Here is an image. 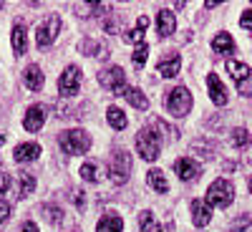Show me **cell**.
Listing matches in <instances>:
<instances>
[{
    "instance_id": "7bdbcfd3",
    "label": "cell",
    "mask_w": 252,
    "mask_h": 232,
    "mask_svg": "<svg viewBox=\"0 0 252 232\" xmlns=\"http://www.w3.org/2000/svg\"><path fill=\"white\" fill-rule=\"evenodd\" d=\"M0 8H3V3H0Z\"/></svg>"
},
{
    "instance_id": "7c38bea8",
    "label": "cell",
    "mask_w": 252,
    "mask_h": 232,
    "mask_svg": "<svg viewBox=\"0 0 252 232\" xmlns=\"http://www.w3.org/2000/svg\"><path fill=\"white\" fill-rule=\"evenodd\" d=\"M46 124V109L43 106H31L26 111V119H23V126L28 132H40Z\"/></svg>"
},
{
    "instance_id": "d6986e66",
    "label": "cell",
    "mask_w": 252,
    "mask_h": 232,
    "mask_svg": "<svg viewBox=\"0 0 252 232\" xmlns=\"http://www.w3.org/2000/svg\"><path fill=\"white\" fill-rule=\"evenodd\" d=\"M23 78H26V86L31 91H40V89H43V71H40L38 66H28Z\"/></svg>"
},
{
    "instance_id": "484cf974",
    "label": "cell",
    "mask_w": 252,
    "mask_h": 232,
    "mask_svg": "<svg viewBox=\"0 0 252 232\" xmlns=\"http://www.w3.org/2000/svg\"><path fill=\"white\" fill-rule=\"evenodd\" d=\"M146 26H149V18H139L136 28H131L129 33H126V35H124V40H126V43H141V38H144V31H146Z\"/></svg>"
},
{
    "instance_id": "8992f818",
    "label": "cell",
    "mask_w": 252,
    "mask_h": 232,
    "mask_svg": "<svg viewBox=\"0 0 252 232\" xmlns=\"http://www.w3.org/2000/svg\"><path fill=\"white\" fill-rule=\"evenodd\" d=\"M98 83H101L106 91H114L116 96H124V91H126V76H124V71H121L119 66L103 68V71L98 73Z\"/></svg>"
},
{
    "instance_id": "4dcf8cb0",
    "label": "cell",
    "mask_w": 252,
    "mask_h": 232,
    "mask_svg": "<svg viewBox=\"0 0 252 232\" xmlns=\"http://www.w3.org/2000/svg\"><path fill=\"white\" fill-rule=\"evenodd\" d=\"M247 230H252V217L250 215H240L232 222V232H247Z\"/></svg>"
},
{
    "instance_id": "9c48e42d",
    "label": "cell",
    "mask_w": 252,
    "mask_h": 232,
    "mask_svg": "<svg viewBox=\"0 0 252 232\" xmlns=\"http://www.w3.org/2000/svg\"><path fill=\"white\" fill-rule=\"evenodd\" d=\"M174 172L179 174V179H182V182H192V179H197V177L202 174V166H199L194 159L182 157V159H177V162H174Z\"/></svg>"
},
{
    "instance_id": "74e56055",
    "label": "cell",
    "mask_w": 252,
    "mask_h": 232,
    "mask_svg": "<svg viewBox=\"0 0 252 232\" xmlns=\"http://www.w3.org/2000/svg\"><path fill=\"white\" fill-rule=\"evenodd\" d=\"M10 187V174H5V172H0V195L5 192V189Z\"/></svg>"
},
{
    "instance_id": "836d02e7",
    "label": "cell",
    "mask_w": 252,
    "mask_h": 232,
    "mask_svg": "<svg viewBox=\"0 0 252 232\" xmlns=\"http://www.w3.org/2000/svg\"><path fill=\"white\" fill-rule=\"evenodd\" d=\"M240 26H242L247 33H252V10H245V13H242V18H240Z\"/></svg>"
},
{
    "instance_id": "ba28073f",
    "label": "cell",
    "mask_w": 252,
    "mask_h": 232,
    "mask_svg": "<svg viewBox=\"0 0 252 232\" xmlns=\"http://www.w3.org/2000/svg\"><path fill=\"white\" fill-rule=\"evenodd\" d=\"M78 86H81V68L78 66H68L58 78V91L63 96H73L78 91Z\"/></svg>"
},
{
    "instance_id": "3957f363",
    "label": "cell",
    "mask_w": 252,
    "mask_h": 232,
    "mask_svg": "<svg viewBox=\"0 0 252 232\" xmlns=\"http://www.w3.org/2000/svg\"><path fill=\"white\" fill-rule=\"evenodd\" d=\"M109 174H111L114 184H126V182H129V177H131V154L126 152V149L114 152Z\"/></svg>"
},
{
    "instance_id": "30bf717a",
    "label": "cell",
    "mask_w": 252,
    "mask_h": 232,
    "mask_svg": "<svg viewBox=\"0 0 252 232\" xmlns=\"http://www.w3.org/2000/svg\"><path fill=\"white\" fill-rule=\"evenodd\" d=\"M174 31H177V15H174L172 10L161 8V10L157 13V33H159L161 38H169Z\"/></svg>"
},
{
    "instance_id": "ab89813d",
    "label": "cell",
    "mask_w": 252,
    "mask_h": 232,
    "mask_svg": "<svg viewBox=\"0 0 252 232\" xmlns=\"http://www.w3.org/2000/svg\"><path fill=\"white\" fill-rule=\"evenodd\" d=\"M157 232H174V222H166L164 227H157Z\"/></svg>"
},
{
    "instance_id": "4316f807",
    "label": "cell",
    "mask_w": 252,
    "mask_h": 232,
    "mask_svg": "<svg viewBox=\"0 0 252 232\" xmlns=\"http://www.w3.org/2000/svg\"><path fill=\"white\" fill-rule=\"evenodd\" d=\"M18 179H20V189H18V197H28L33 189H35V177L33 174H28V172H20L18 174Z\"/></svg>"
},
{
    "instance_id": "277c9868",
    "label": "cell",
    "mask_w": 252,
    "mask_h": 232,
    "mask_svg": "<svg viewBox=\"0 0 252 232\" xmlns=\"http://www.w3.org/2000/svg\"><path fill=\"white\" fill-rule=\"evenodd\" d=\"M166 109L174 116H187L189 109H192V94H189V89H184V86L172 89L166 94Z\"/></svg>"
},
{
    "instance_id": "7a4b0ae2",
    "label": "cell",
    "mask_w": 252,
    "mask_h": 232,
    "mask_svg": "<svg viewBox=\"0 0 252 232\" xmlns=\"http://www.w3.org/2000/svg\"><path fill=\"white\" fill-rule=\"evenodd\" d=\"M235 199V187L227 179H215L207 189V204L209 207H229Z\"/></svg>"
},
{
    "instance_id": "8d00e7d4",
    "label": "cell",
    "mask_w": 252,
    "mask_h": 232,
    "mask_svg": "<svg viewBox=\"0 0 252 232\" xmlns=\"http://www.w3.org/2000/svg\"><path fill=\"white\" fill-rule=\"evenodd\" d=\"M71 199L78 204V209H83V204H86V199H83V192L81 189H76V192H71Z\"/></svg>"
},
{
    "instance_id": "6da1fadb",
    "label": "cell",
    "mask_w": 252,
    "mask_h": 232,
    "mask_svg": "<svg viewBox=\"0 0 252 232\" xmlns=\"http://www.w3.org/2000/svg\"><path fill=\"white\" fill-rule=\"evenodd\" d=\"M58 146L66 154H86L91 146V134L83 129H68L58 136Z\"/></svg>"
},
{
    "instance_id": "44dd1931",
    "label": "cell",
    "mask_w": 252,
    "mask_h": 232,
    "mask_svg": "<svg viewBox=\"0 0 252 232\" xmlns=\"http://www.w3.org/2000/svg\"><path fill=\"white\" fill-rule=\"evenodd\" d=\"M78 18H89V15H101V10H111V5H103V3H76L73 5Z\"/></svg>"
},
{
    "instance_id": "2e32d148",
    "label": "cell",
    "mask_w": 252,
    "mask_h": 232,
    "mask_svg": "<svg viewBox=\"0 0 252 232\" xmlns=\"http://www.w3.org/2000/svg\"><path fill=\"white\" fill-rule=\"evenodd\" d=\"M78 51L83 56H98V58H106L109 56V48L101 43V40H94V38H86L83 43L78 46Z\"/></svg>"
},
{
    "instance_id": "7402d4cb",
    "label": "cell",
    "mask_w": 252,
    "mask_h": 232,
    "mask_svg": "<svg viewBox=\"0 0 252 232\" xmlns=\"http://www.w3.org/2000/svg\"><path fill=\"white\" fill-rule=\"evenodd\" d=\"M146 182H149L152 189H157V192H161V195L169 189V182H166L161 169H149V172H146Z\"/></svg>"
},
{
    "instance_id": "cb8c5ba5",
    "label": "cell",
    "mask_w": 252,
    "mask_h": 232,
    "mask_svg": "<svg viewBox=\"0 0 252 232\" xmlns=\"http://www.w3.org/2000/svg\"><path fill=\"white\" fill-rule=\"evenodd\" d=\"M121 227H124V222L119 215H106L96 225V232H121Z\"/></svg>"
},
{
    "instance_id": "8fae6325",
    "label": "cell",
    "mask_w": 252,
    "mask_h": 232,
    "mask_svg": "<svg viewBox=\"0 0 252 232\" xmlns=\"http://www.w3.org/2000/svg\"><path fill=\"white\" fill-rule=\"evenodd\" d=\"M207 86H209V99H212L217 106H224V103H227V89H224V83L220 81L217 73L207 76Z\"/></svg>"
},
{
    "instance_id": "d6a6232c",
    "label": "cell",
    "mask_w": 252,
    "mask_h": 232,
    "mask_svg": "<svg viewBox=\"0 0 252 232\" xmlns=\"http://www.w3.org/2000/svg\"><path fill=\"white\" fill-rule=\"evenodd\" d=\"M43 212H46V220H48V222H61V220H63V212H61L58 207L46 204V207H43Z\"/></svg>"
},
{
    "instance_id": "d4e9b609",
    "label": "cell",
    "mask_w": 252,
    "mask_h": 232,
    "mask_svg": "<svg viewBox=\"0 0 252 232\" xmlns=\"http://www.w3.org/2000/svg\"><path fill=\"white\" fill-rule=\"evenodd\" d=\"M106 119H109V124L114 126L116 132H121V129H126V114L119 109V106H109V111H106Z\"/></svg>"
},
{
    "instance_id": "ffe728a7",
    "label": "cell",
    "mask_w": 252,
    "mask_h": 232,
    "mask_svg": "<svg viewBox=\"0 0 252 232\" xmlns=\"http://www.w3.org/2000/svg\"><path fill=\"white\" fill-rule=\"evenodd\" d=\"M124 99L131 103L134 109H139V111H146L149 109V101H146V96L139 91V89H131V86H126V91H124Z\"/></svg>"
},
{
    "instance_id": "9a60e30c",
    "label": "cell",
    "mask_w": 252,
    "mask_h": 232,
    "mask_svg": "<svg viewBox=\"0 0 252 232\" xmlns=\"http://www.w3.org/2000/svg\"><path fill=\"white\" fill-rule=\"evenodd\" d=\"M179 68H182V61H179L177 53H174V56H166V58H161V61L157 63V71H159L164 78H174V76L179 73Z\"/></svg>"
},
{
    "instance_id": "60d3db41",
    "label": "cell",
    "mask_w": 252,
    "mask_h": 232,
    "mask_svg": "<svg viewBox=\"0 0 252 232\" xmlns=\"http://www.w3.org/2000/svg\"><path fill=\"white\" fill-rule=\"evenodd\" d=\"M5 144V134H0V146H3Z\"/></svg>"
},
{
    "instance_id": "52a82bcc",
    "label": "cell",
    "mask_w": 252,
    "mask_h": 232,
    "mask_svg": "<svg viewBox=\"0 0 252 232\" xmlns=\"http://www.w3.org/2000/svg\"><path fill=\"white\" fill-rule=\"evenodd\" d=\"M58 31H61V18L58 15H48L43 23L38 26V31H35V43L40 48L51 46L53 40H56V35H58Z\"/></svg>"
},
{
    "instance_id": "83f0119b",
    "label": "cell",
    "mask_w": 252,
    "mask_h": 232,
    "mask_svg": "<svg viewBox=\"0 0 252 232\" xmlns=\"http://www.w3.org/2000/svg\"><path fill=\"white\" fill-rule=\"evenodd\" d=\"M252 141V134L247 129H235L232 132V146H237V149H245V146H250Z\"/></svg>"
},
{
    "instance_id": "f546056e",
    "label": "cell",
    "mask_w": 252,
    "mask_h": 232,
    "mask_svg": "<svg viewBox=\"0 0 252 232\" xmlns=\"http://www.w3.org/2000/svg\"><path fill=\"white\" fill-rule=\"evenodd\" d=\"M81 177L86 179V182H98V166L94 162H86L81 166Z\"/></svg>"
},
{
    "instance_id": "f1b7e54d",
    "label": "cell",
    "mask_w": 252,
    "mask_h": 232,
    "mask_svg": "<svg viewBox=\"0 0 252 232\" xmlns=\"http://www.w3.org/2000/svg\"><path fill=\"white\" fill-rule=\"evenodd\" d=\"M152 230H157V222H154L149 209H144V212L139 215V232H152Z\"/></svg>"
},
{
    "instance_id": "e575fe53",
    "label": "cell",
    "mask_w": 252,
    "mask_h": 232,
    "mask_svg": "<svg viewBox=\"0 0 252 232\" xmlns=\"http://www.w3.org/2000/svg\"><path fill=\"white\" fill-rule=\"evenodd\" d=\"M237 89H240V94H242V96H252V78H247V81L237 83Z\"/></svg>"
},
{
    "instance_id": "1f68e13d",
    "label": "cell",
    "mask_w": 252,
    "mask_h": 232,
    "mask_svg": "<svg viewBox=\"0 0 252 232\" xmlns=\"http://www.w3.org/2000/svg\"><path fill=\"white\" fill-rule=\"evenodd\" d=\"M146 53H149V46H146V43H139V48L134 51V66H136V68H141V66H144Z\"/></svg>"
},
{
    "instance_id": "5bb4252c",
    "label": "cell",
    "mask_w": 252,
    "mask_h": 232,
    "mask_svg": "<svg viewBox=\"0 0 252 232\" xmlns=\"http://www.w3.org/2000/svg\"><path fill=\"white\" fill-rule=\"evenodd\" d=\"M38 154H40V146H38L35 141H28V144H18V146H15L13 159L20 162V164H28V162H33Z\"/></svg>"
},
{
    "instance_id": "ac0fdd59",
    "label": "cell",
    "mask_w": 252,
    "mask_h": 232,
    "mask_svg": "<svg viewBox=\"0 0 252 232\" xmlns=\"http://www.w3.org/2000/svg\"><path fill=\"white\" fill-rule=\"evenodd\" d=\"M10 43H13V51H15V56H23V53H26V48H28V38H26V28L20 26V23L13 28Z\"/></svg>"
},
{
    "instance_id": "f35d334b",
    "label": "cell",
    "mask_w": 252,
    "mask_h": 232,
    "mask_svg": "<svg viewBox=\"0 0 252 232\" xmlns=\"http://www.w3.org/2000/svg\"><path fill=\"white\" fill-rule=\"evenodd\" d=\"M20 232H38V227H35V222H26Z\"/></svg>"
},
{
    "instance_id": "d590c367",
    "label": "cell",
    "mask_w": 252,
    "mask_h": 232,
    "mask_svg": "<svg viewBox=\"0 0 252 232\" xmlns=\"http://www.w3.org/2000/svg\"><path fill=\"white\" fill-rule=\"evenodd\" d=\"M8 217H10V204L8 202H0V225L8 222Z\"/></svg>"
},
{
    "instance_id": "b9f144b4",
    "label": "cell",
    "mask_w": 252,
    "mask_h": 232,
    "mask_svg": "<svg viewBox=\"0 0 252 232\" xmlns=\"http://www.w3.org/2000/svg\"><path fill=\"white\" fill-rule=\"evenodd\" d=\"M250 192H252V177H250Z\"/></svg>"
},
{
    "instance_id": "5b68a950",
    "label": "cell",
    "mask_w": 252,
    "mask_h": 232,
    "mask_svg": "<svg viewBox=\"0 0 252 232\" xmlns=\"http://www.w3.org/2000/svg\"><path fill=\"white\" fill-rule=\"evenodd\" d=\"M136 149H139L141 159L154 162V159L159 157V152H161V141H159V136L152 134L149 129H141L139 136H136Z\"/></svg>"
},
{
    "instance_id": "e0dca14e",
    "label": "cell",
    "mask_w": 252,
    "mask_h": 232,
    "mask_svg": "<svg viewBox=\"0 0 252 232\" xmlns=\"http://www.w3.org/2000/svg\"><path fill=\"white\" fill-rule=\"evenodd\" d=\"M227 71H229V76H232L237 83H242V81L252 78V73H250V66H247V63L235 61V58H229V61H227Z\"/></svg>"
},
{
    "instance_id": "603a6c76",
    "label": "cell",
    "mask_w": 252,
    "mask_h": 232,
    "mask_svg": "<svg viewBox=\"0 0 252 232\" xmlns=\"http://www.w3.org/2000/svg\"><path fill=\"white\" fill-rule=\"evenodd\" d=\"M212 48L217 53H232L235 51V40H232V35H229V33H217L215 40H212Z\"/></svg>"
},
{
    "instance_id": "4fadbf2b",
    "label": "cell",
    "mask_w": 252,
    "mask_h": 232,
    "mask_svg": "<svg viewBox=\"0 0 252 232\" xmlns=\"http://www.w3.org/2000/svg\"><path fill=\"white\" fill-rule=\"evenodd\" d=\"M192 222L197 227L209 225V222H212V207H209L207 202H202V199H194L192 202Z\"/></svg>"
}]
</instances>
